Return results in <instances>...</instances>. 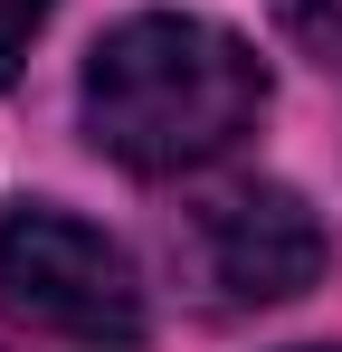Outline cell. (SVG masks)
Returning a JSON list of instances; mask_svg holds the SVG:
<instances>
[{"mask_svg": "<svg viewBox=\"0 0 342 352\" xmlns=\"http://www.w3.org/2000/svg\"><path fill=\"white\" fill-rule=\"evenodd\" d=\"M257 115H266V67L219 19L143 10L105 29L86 58V133H95V153H114L143 181L219 162Z\"/></svg>", "mask_w": 342, "mask_h": 352, "instance_id": "obj_1", "label": "cell"}, {"mask_svg": "<svg viewBox=\"0 0 342 352\" xmlns=\"http://www.w3.org/2000/svg\"><path fill=\"white\" fill-rule=\"evenodd\" d=\"M0 314L76 352H133L152 324L133 257L67 210H10L0 219Z\"/></svg>", "mask_w": 342, "mask_h": 352, "instance_id": "obj_2", "label": "cell"}, {"mask_svg": "<svg viewBox=\"0 0 342 352\" xmlns=\"http://www.w3.org/2000/svg\"><path fill=\"white\" fill-rule=\"evenodd\" d=\"M181 267H190V286L209 295L219 314L295 305V295L323 276V219L295 190H276V181H247V190H219L209 210H190Z\"/></svg>", "mask_w": 342, "mask_h": 352, "instance_id": "obj_3", "label": "cell"}, {"mask_svg": "<svg viewBox=\"0 0 342 352\" xmlns=\"http://www.w3.org/2000/svg\"><path fill=\"white\" fill-rule=\"evenodd\" d=\"M266 10H276V29H285L295 58L342 67V0H266Z\"/></svg>", "mask_w": 342, "mask_h": 352, "instance_id": "obj_4", "label": "cell"}, {"mask_svg": "<svg viewBox=\"0 0 342 352\" xmlns=\"http://www.w3.org/2000/svg\"><path fill=\"white\" fill-rule=\"evenodd\" d=\"M38 19H48V0H0V76L29 58V38H38Z\"/></svg>", "mask_w": 342, "mask_h": 352, "instance_id": "obj_5", "label": "cell"}]
</instances>
